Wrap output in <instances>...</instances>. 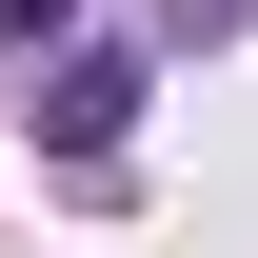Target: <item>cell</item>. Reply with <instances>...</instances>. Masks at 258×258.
<instances>
[{
  "mask_svg": "<svg viewBox=\"0 0 258 258\" xmlns=\"http://www.w3.org/2000/svg\"><path fill=\"white\" fill-rule=\"evenodd\" d=\"M119 119H139V60H119V40L40 60V139H60V159H119Z\"/></svg>",
  "mask_w": 258,
  "mask_h": 258,
  "instance_id": "1",
  "label": "cell"
},
{
  "mask_svg": "<svg viewBox=\"0 0 258 258\" xmlns=\"http://www.w3.org/2000/svg\"><path fill=\"white\" fill-rule=\"evenodd\" d=\"M60 20H80V0H0V40H60Z\"/></svg>",
  "mask_w": 258,
  "mask_h": 258,
  "instance_id": "2",
  "label": "cell"
}]
</instances>
